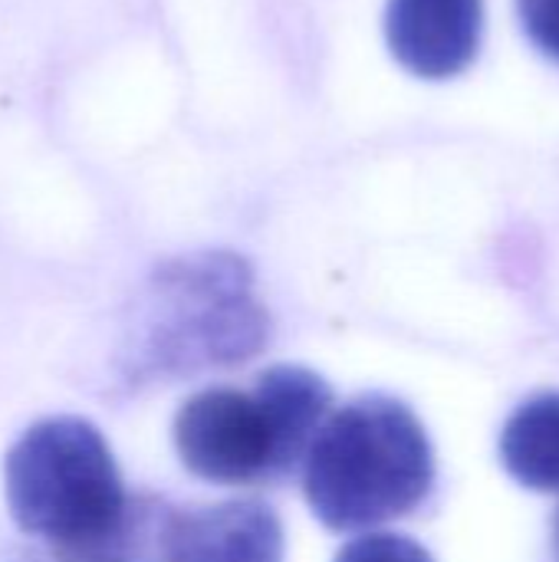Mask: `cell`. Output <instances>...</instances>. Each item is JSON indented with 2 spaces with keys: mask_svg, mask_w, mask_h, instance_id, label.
I'll return each instance as SVG.
<instances>
[{
  "mask_svg": "<svg viewBox=\"0 0 559 562\" xmlns=\"http://www.w3.org/2000/svg\"><path fill=\"white\" fill-rule=\"evenodd\" d=\"M550 557H554V562H559V507H557V514H554V540H550Z\"/></svg>",
  "mask_w": 559,
  "mask_h": 562,
  "instance_id": "11",
  "label": "cell"
},
{
  "mask_svg": "<svg viewBox=\"0 0 559 562\" xmlns=\"http://www.w3.org/2000/svg\"><path fill=\"white\" fill-rule=\"evenodd\" d=\"M178 562H283V527L257 501L181 510Z\"/></svg>",
  "mask_w": 559,
  "mask_h": 562,
  "instance_id": "6",
  "label": "cell"
},
{
  "mask_svg": "<svg viewBox=\"0 0 559 562\" xmlns=\"http://www.w3.org/2000/svg\"><path fill=\"white\" fill-rule=\"evenodd\" d=\"M501 461L521 487L559 494V392L527 398L507 418Z\"/></svg>",
  "mask_w": 559,
  "mask_h": 562,
  "instance_id": "8",
  "label": "cell"
},
{
  "mask_svg": "<svg viewBox=\"0 0 559 562\" xmlns=\"http://www.w3.org/2000/svg\"><path fill=\"white\" fill-rule=\"evenodd\" d=\"M181 510L152 494H128L119 517L92 540L56 547V562H178Z\"/></svg>",
  "mask_w": 559,
  "mask_h": 562,
  "instance_id": "7",
  "label": "cell"
},
{
  "mask_svg": "<svg viewBox=\"0 0 559 562\" xmlns=\"http://www.w3.org/2000/svg\"><path fill=\"white\" fill-rule=\"evenodd\" d=\"M3 491L16 527L53 550L102 533L128 497L102 431L72 415L20 435L3 461Z\"/></svg>",
  "mask_w": 559,
  "mask_h": 562,
  "instance_id": "4",
  "label": "cell"
},
{
  "mask_svg": "<svg viewBox=\"0 0 559 562\" xmlns=\"http://www.w3.org/2000/svg\"><path fill=\"white\" fill-rule=\"evenodd\" d=\"M336 562H435L432 553L402 533H366L339 550Z\"/></svg>",
  "mask_w": 559,
  "mask_h": 562,
  "instance_id": "9",
  "label": "cell"
},
{
  "mask_svg": "<svg viewBox=\"0 0 559 562\" xmlns=\"http://www.w3.org/2000/svg\"><path fill=\"white\" fill-rule=\"evenodd\" d=\"M435 484L432 441L409 405L362 395L333 412L303 458V494L336 533L412 514Z\"/></svg>",
  "mask_w": 559,
  "mask_h": 562,
  "instance_id": "1",
  "label": "cell"
},
{
  "mask_svg": "<svg viewBox=\"0 0 559 562\" xmlns=\"http://www.w3.org/2000/svg\"><path fill=\"white\" fill-rule=\"evenodd\" d=\"M385 43L395 63L418 79L461 76L484 33V0H389Z\"/></svg>",
  "mask_w": 559,
  "mask_h": 562,
  "instance_id": "5",
  "label": "cell"
},
{
  "mask_svg": "<svg viewBox=\"0 0 559 562\" xmlns=\"http://www.w3.org/2000/svg\"><path fill=\"white\" fill-rule=\"evenodd\" d=\"M530 43L559 63V0H517Z\"/></svg>",
  "mask_w": 559,
  "mask_h": 562,
  "instance_id": "10",
  "label": "cell"
},
{
  "mask_svg": "<svg viewBox=\"0 0 559 562\" xmlns=\"http://www.w3.org/2000/svg\"><path fill=\"white\" fill-rule=\"evenodd\" d=\"M145 369L191 372L257 356L270 336L267 313L254 300V273L244 257L201 250L175 257L148 283Z\"/></svg>",
  "mask_w": 559,
  "mask_h": 562,
  "instance_id": "3",
  "label": "cell"
},
{
  "mask_svg": "<svg viewBox=\"0 0 559 562\" xmlns=\"http://www.w3.org/2000/svg\"><path fill=\"white\" fill-rule=\"evenodd\" d=\"M333 412V389L303 366H270L254 389H204L175 415L185 468L211 484L290 477Z\"/></svg>",
  "mask_w": 559,
  "mask_h": 562,
  "instance_id": "2",
  "label": "cell"
}]
</instances>
